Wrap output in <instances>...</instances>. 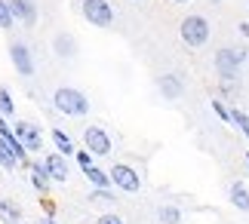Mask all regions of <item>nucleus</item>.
<instances>
[{
  "label": "nucleus",
  "instance_id": "2",
  "mask_svg": "<svg viewBox=\"0 0 249 224\" xmlns=\"http://www.w3.org/2000/svg\"><path fill=\"white\" fill-rule=\"evenodd\" d=\"M53 108L65 117H86L89 114V95L74 89V86H59L53 92Z\"/></svg>",
  "mask_w": 249,
  "mask_h": 224
},
{
  "label": "nucleus",
  "instance_id": "8",
  "mask_svg": "<svg viewBox=\"0 0 249 224\" xmlns=\"http://www.w3.org/2000/svg\"><path fill=\"white\" fill-rule=\"evenodd\" d=\"M9 62H13V68H16L18 77H34V71H37L34 55H31V50H28L22 40H13V43H9Z\"/></svg>",
  "mask_w": 249,
  "mask_h": 224
},
{
  "label": "nucleus",
  "instance_id": "14",
  "mask_svg": "<svg viewBox=\"0 0 249 224\" xmlns=\"http://www.w3.org/2000/svg\"><path fill=\"white\" fill-rule=\"evenodd\" d=\"M28 172H31V184H34L37 193H46V190H50L53 178H50V172H46L43 163H28Z\"/></svg>",
  "mask_w": 249,
  "mask_h": 224
},
{
  "label": "nucleus",
  "instance_id": "24",
  "mask_svg": "<svg viewBox=\"0 0 249 224\" xmlns=\"http://www.w3.org/2000/svg\"><path fill=\"white\" fill-rule=\"evenodd\" d=\"M213 111H215V117H218V120L231 123V111H228V104H225V102H218V99H213Z\"/></svg>",
  "mask_w": 249,
  "mask_h": 224
},
{
  "label": "nucleus",
  "instance_id": "21",
  "mask_svg": "<svg viewBox=\"0 0 249 224\" xmlns=\"http://www.w3.org/2000/svg\"><path fill=\"white\" fill-rule=\"evenodd\" d=\"M228 111H231V123H234L243 135H246V141H249V114H246V111H240V108H228Z\"/></svg>",
  "mask_w": 249,
  "mask_h": 224
},
{
  "label": "nucleus",
  "instance_id": "5",
  "mask_svg": "<svg viewBox=\"0 0 249 224\" xmlns=\"http://www.w3.org/2000/svg\"><path fill=\"white\" fill-rule=\"evenodd\" d=\"M108 178H111L114 188H120V190H126V193H139L142 190V175H139V169L126 166V163H114V166L108 169Z\"/></svg>",
  "mask_w": 249,
  "mask_h": 224
},
{
  "label": "nucleus",
  "instance_id": "15",
  "mask_svg": "<svg viewBox=\"0 0 249 224\" xmlns=\"http://www.w3.org/2000/svg\"><path fill=\"white\" fill-rule=\"evenodd\" d=\"M53 135V144H55V151L62 154V157H74V141H71V135L65 132V129H50Z\"/></svg>",
  "mask_w": 249,
  "mask_h": 224
},
{
  "label": "nucleus",
  "instance_id": "18",
  "mask_svg": "<svg viewBox=\"0 0 249 224\" xmlns=\"http://www.w3.org/2000/svg\"><path fill=\"white\" fill-rule=\"evenodd\" d=\"M157 221L160 224H181V209L172 206V203H163V206L157 209Z\"/></svg>",
  "mask_w": 249,
  "mask_h": 224
},
{
  "label": "nucleus",
  "instance_id": "25",
  "mask_svg": "<svg viewBox=\"0 0 249 224\" xmlns=\"http://www.w3.org/2000/svg\"><path fill=\"white\" fill-rule=\"evenodd\" d=\"M95 224H123V218L117 215V212H108V209H105L102 215L95 218Z\"/></svg>",
  "mask_w": 249,
  "mask_h": 224
},
{
  "label": "nucleus",
  "instance_id": "10",
  "mask_svg": "<svg viewBox=\"0 0 249 224\" xmlns=\"http://www.w3.org/2000/svg\"><path fill=\"white\" fill-rule=\"evenodd\" d=\"M157 92L163 95L166 102H178L185 95V80L178 74H160L157 77Z\"/></svg>",
  "mask_w": 249,
  "mask_h": 224
},
{
  "label": "nucleus",
  "instance_id": "7",
  "mask_svg": "<svg viewBox=\"0 0 249 224\" xmlns=\"http://www.w3.org/2000/svg\"><path fill=\"white\" fill-rule=\"evenodd\" d=\"M83 144H86V151L92 154V157H108L111 154V135L102 129V126H86L83 129Z\"/></svg>",
  "mask_w": 249,
  "mask_h": 224
},
{
  "label": "nucleus",
  "instance_id": "22",
  "mask_svg": "<svg viewBox=\"0 0 249 224\" xmlns=\"http://www.w3.org/2000/svg\"><path fill=\"white\" fill-rule=\"evenodd\" d=\"M0 117H16V102L6 89H0Z\"/></svg>",
  "mask_w": 249,
  "mask_h": 224
},
{
  "label": "nucleus",
  "instance_id": "19",
  "mask_svg": "<svg viewBox=\"0 0 249 224\" xmlns=\"http://www.w3.org/2000/svg\"><path fill=\"white\" fill-rule=\"evenodd\" d=\"M83 175L92 181V188H111V178H108V172H105V169H99L95 163H92V166H86V169H83Z\"/></svg>",
  "mask_w": 249,
  "mask_h": 224
},
{
  "label": "nucleus",
  "instance_id": "9",
  "mask_svg": "<svg viewBox=\"0 0 249 224\" xmlns=\"http://www.w3.org/2000/svg\"><path fill=\"white\" fill-rule=\"evenodd\" d=\"M9 13H13L16 22H22L25 28H34L37 25V3L34 0H6Z\"/></svg>",
  "mask_w": 249,
  "mask_h": 224
},
{
  "label": "nucleus",
  "instance_id": "12",
  "mask_svg": "<svg viewBox=\"0 0 249 224\" xmlns=\"http://www.w3.org/2000/svg\"><path fill=\"white\" fill-rule=\"evenodd\" d=\"M43 166H46V172H50V178H53L55 184H65V181H68V175H71L68 160H65L59 151L46 154V157H43Z\"/></svg>",
  "mask_w": 249,
  "mask_h": 224
},
{
  "label": "nucleus",
  "instance_id": "23",
  "mask_svg": "<svg viewBox=\"0 0 249 224\" xmlns=\"http://www.w3.org/2000/svg\"><path fill=\"white\" fill-rule=\"evenodd\" d=\"M13 25H16V18H13V13H9L6 0H0V28H3V31H13Z\"/></svg>",
  "mask_w": 249,
  "mask_h": 224
},
{
  "label": "nucleus",
  "instance_id": "11",
  "mask_svg": "<svg viewBox=\"0 0 249 224\" xmlns=\"http://www.w3.org/2000/svg\"><path fill=\"white\" fill-rule=\"evenodd\" d=\"M53 52H55V58H62V62L77 58V37L71 31H59L53 37Z\"/></svg>",
  "mask_w": 249,
  "mask_h": 224
},
{
  "label": "nucleus",
  "instance_id": "30",
  "mask_svg": "<svg viewBox=\"0 0 249 224\" xmlns=\"http://www.w3.org/2000/svg\"><path fill=\"white\" fill-rule=\"evenodd\" d=\"M172 3H178V6H185V3H191V0H172Z\"/></svg>",
  "mask_w": 249,
  "mask_h": 224
},
{
  "label": "nucleus",
  "instance_id": "13",
  "mask_svg": "<svg viewBox=\"0 0 249 224\" xmlns=\"http://www.w3.org/2000/svg\"><path fill=\"white\" fill-rule=\"evenodd\" d=\"M228 200H231L234 209L249 212V188L243 181H231V188H228Z\"/></svg>",
  "mask_w": 249,
  "mask_h": 224
},
{
  "label": "nucleus",
  "instance_id": "17",
  "mask_svg": "<svg viewBox=\"0 0 249 224\" xmlns=\"http://www.w3.org/2000/svg\"><path fill=\"white\" fill-rule=\"evenodd\" d=\"M89 206H99V209H111V206H117V200H114V193L108 188H95L89 193Z\"/></svg>",
  "mask_w": 249,
  "mask_h": 224
},
{
  "label": "nucleus",
  "instance_id": "6",
  "mask_svg": "<svg viewBox=\"0 0 249 224\" xmlns=\"http://www.w3.org/2000/svg\"><path fill=\"white\" fill-rule=\"evenodd\" d=\"M13 132H16V138L22 141V148L28 154H40L43 135H40V126H37V123H31V120H16L13 123Z\"/></svg>",
  "mask_w": 249,
  "mask_h": 224
},
{
  "label": "nucleus",
  "instance_id": "32",
  "mask_svg": "<svg viewBox=\"0 0 249 224\" xmlns=\"http://www.w3.org/2000/svg\"><path fill=\"white\" fill-rule=\"evenodd\" d=\"M132 3H142V0H132Z\"/></svg>",
  "mask_w": 249,
  "mask_h": 224
},
{
  "label": "nucleus",
  "instance_id": "1",
  "mask_svg": "<svg viewBox=\"0 0 249 224\" xmlns=\"http://www.w3.org/2000/svg\"><path fill=\"white\" fill-rule=\"evenodd\" d=\"M209 37H213V25H209L206 16H185L178 22V40L188 46V50H200V46L209 43Z\"/></svg>",
  "mask_w": 249,
  "mask_h": 224
},
{
  "label": "nucleus",
  "instance_id": "34",
  "mask_svg": "<svg viewBox=\"0 0 249 224\" xmlns=\"http://www.w3.org/2000/svg\"><path fill=\"white\" fill-rule=\"evenodd\" d=\"M246 3H249V0H246Z\"/></svg>",
  "mask_w": 249,
  "mask_h": 224
},
{
  "label": "nucleus",
  "instance_id": "3",
  "mask_svg": "<svg viewBox=\"0 0 249 224\" xmlns=\"http://www.w3.org/2000/svg\"><path fill=\"white\" fill-rule=\"evenodd\" d=\"M243 62H246V50H231V46H222L213 55V68H215L218 80H240Z\"/></svg>",
  "mask_w": 249,
  "mask_h": 224
},
{
  "label": "nucleus",
  "instance_id": "4",
  "mask_svg": "<svg viewBox=\"0 0 249 224\" xmlns=\"http://www.w3.org/2000/svg\"><path fill=\"white\" fill-rule=\"evenodd\" d=\"M80 13H83V18L92 28H111L114 18H117V13H114V6L108 3V0H83Z\"/></svg>",
  "mask_w": 249,
  "mask_h": 224
},
{
  "label": "nucleus",
  "instance_id": "28",
  "mask_svg": "<svg viewBox=\"0 0 249 224\" xmlns=\"http://www.w3.org/2000/svg\"><path fill=\"white\" fill-rule=\"evenodd\" d=\"M240 34H243L246 40H249V22H243V25H240Z\"/></svg>",
  "mask_w": 249,
  "mask_h": 224
},
{
  "label": "nucleus",
  "instance_id": "27",
  "mask_svg": "<svg viewBox=\"0 0 249 224\" xmlns=\"http://www.w3.org/2000/svg\"><path fill=\"white\" fill-rule=\"evenodd\" d=\"M74 157H77V163L86 169V166H92V154L89 151H74Z\"/></svg>",
  "mask_w": 249,
  "mask_h": 224
},
{
  "label": "nucleus",
  "instance_id": "33",
  "mask_svg": "<svg viewBox=\"0 0 249 224\" xmlns=\"http://www.w3.org/2000/svg\"><path fill=\"white\" fill-rule=\"evenodd\" d=\"M246 163H249V154H246Z\"/></svg>",
  "mask_w": 249,
  "mask_h": 224
},
{
  "label": "nucleus",
  "instance_id": "35",
  "mask_svg": "<svg viewBox=\"0 0 249 224\" xmlns=\"http://www.w3.org/2000/svg\"><path fill=\"white\" fill-rule=\"evenodd\" d=\"M246 114H249V111H246Z\"/></svg>",
  "mask_w": 249,
  "mask_h": 224
},
{
  "label": "nucleus",
  "instance_id": "31",
  "mask_svg": "<svg viewBox=\"0 0 249 224\" xmlns=\"http://www.w3.org/2000/svg\"><path fill=\"white\" fill-rule=\"evenodd\" d=\"M213 3H222V0H213Z\"/></svg>",
  "mask_w": 249,
  "mask_h": 224
},
{
  "label": "nucleus",
  "instance_id": "29",
  "mask_svg": "<svg viewBox=\"0 0 249 224\" xmlns=\"http://www.w3.org/2000/svg\"><path fill=\"white\" fill-rule=\"evenodd\" d=\"M40 224H55V218H53V215H46V218H40Z\"/></svg>",
  "mask_w": 249,
  "mask_h": 224
},
{
  "label": "nucleus",
  "instance_id": "16",
  "mask_svg": "<svg viewBox=\"0 0 249 224\" xmlns=\"http://www.w3.org/2000/svg\"><path fill=\"white\" fill-rule=\"evenodd\" d=\"M0 221L3 224H22V209L13 200H0Z\"/></svg>",
  "mask_w": 249,
  "mask_h": 224
},
{
  "label": "nucleus",
  "instance_id": "26",
  "mask_svg": "<svg viewBox=\"0 0 249 224\" xmlns=\"http://www.w3.org/2000/svg\"><path fill=\"white\" fill-rule=\"evenodd\" d=\"M218 86H222L225 95H237V92H240V80H222Z\"/></svg>",
  "mask_w": 249,
  "mask_h": 224
},
{
  "label": "nucleus",
  "instance_id": "20",
  "mask_svg": "<svg viewBox=\"0 0 249 224\" xmlns=\"http://www.w3.org/2000/svg\"><path fill=\"white\" fill-rule=\"evenodd\" d=\"M18 166V160H16V154L13 151H9V144L3 141V138H0V169H9V172H13Z\"/></svg>",
  "mask_w": 249,
  "mask_h": 224
}]
</instances>
